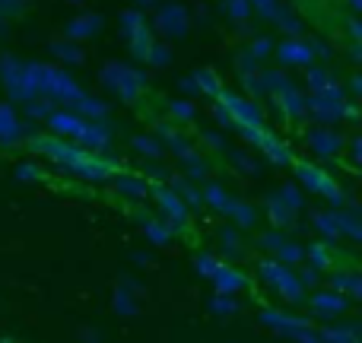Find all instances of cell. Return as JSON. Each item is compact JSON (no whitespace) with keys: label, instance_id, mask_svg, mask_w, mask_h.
Returning a JSON list of instances; mask_svg holds the SVG:
<instances>
[{"label":"cell","instance_id":"6da1fadb","mask_svg":"<svg viewBox=\"0 0 362 343\" xmlns=\"http://www.w3.org/2000/svg\"><path fill=\"white\" fill-rule=\"evenodd\" d=\"M25 144H29L32 153L51 159L54 165H64V169H70L86 181H112L115 175L121 172L118 163L99 156L95 150H86V146H80L76 140L57 137V134H35V137H29Z\"/></svg>","mask_w":362,"mask_h":343},{"label":"cell","instance_id":"7a4b0ae2","mask_svg":"<svg viewBox=\"0 0 362 343\" xmlns=\"http://www.w3.org/2000/svg\"><path fill=\"white\" fill-rule=\"evenodd\" d=\"M25 80H29V89H32V99L42 95V99H51L54 105H64V108H74L83 102V89L74 83V76L67 70L54 67V64H42V61H25Z\"/></svg>","mask_w":362,"mask_h":343},{"label":"cell","instance_id":"3957f363","mask_svg":"<svg viewBox=\"0 0 362 343\" xmlns=\"http://www.w3.org/2000/svg\"><path fill=\"white\" fill-rule=\"evenodd\" d=\"M102 83L127 105H137L146 93V76L140 70H134L131 64H121V61H112L102 67Z\"/></svg>","mask_w":362,"mask_h":343},{"label":"cell","instance_id":"277c9868","mask_svg":"<svg viewBox=\"0 0 362 343\" xmlns=\"http://www.w3.org/2000/svg\"><path fill=\"white\" fill-rule=\"evenodd\" d=\"M293 172H296V178L302 181L305 187H312L315 194H321V197H327V204H334V207H344L346 200V191L337 185V178H334L331 172H325L321 165H315V163H308V159H296L293 156Z\"/></svg>","mask_w":362,"mask_h":343},{"label":"cell","instance_id":"5b68a950","mask_svg":"<svg viewBox=\"0 0 362 343\" xmlns=\"http://www.w3.org/2000/svg\"><path fill=\"white\" fill-rule=\"evenodd\" d=\"M344 102L346 93L337 83H327L325 89H315L305 99V115H312L318 124H334V121H344Z\"/></svg>","mask_w":362,"mask_h":343},{"label":"cell","instance_id":"8992f818","mask_svg":"<svg viewBox=\"0 0 362 343\" xmlns=\"http://www.w3.org/2000/svg\"><path fill=\"white\" fill-rule=\"evenodd\" d=\"M257 274H261L264 283L280 293V299L286 302H302L305 299V286H302L299 274H293L289 264H280V261H257Z\"/></svg>","mask_w":362,"mask_h":343},{"label":"cell","instance_id":"52a82bcc","mask_svg":"<svg viewBox=\"0 0 362 343\" xmlns=\"http://www.w3.org/2000/svg\"><path fill=\"white\" fill-rule=\"evenodd\" d=\"M261 325L270 331H280L293 340H318V331H312L315 321L312 318H299V315H286L276 308H261Z\"/></svg>","mask_w":362,"mask_h":343},{"label":"cell","instance_id":"ba28073f","mask_svg":"<svg viewBox=\"0 0 362 343\" xmlns=\"http://www.w3.org/2000/svg\"><path fill=\"white\" fill-rule=\"evenodd\" d=\"M238 134H242V137L248 140V144L255 146V150H261L274 165H289V163H293V150H289V146L283 144V140L276 137V134H270V131H267V124L238 127Z\"/></svg>","mask_w":362,"mask_h":343},{"label":"cell","instance_id":"9c48e42d","mask_svg":"<svg viewBox=\"0 0 362 343\" xmlns=\"http://www.w3.org/2000/svg\"><path fill=\"white\" fill-rule=\"evenodd\" d=\"M121 32H124V38H127V45H131L134 57H137V61H144L146 51H150V45L156 42L153 25L144 19V10H124V13H121Z\"/></svg>","mask_w":362,"mask_h":343},{"label":"cell","instance_id":"30bf717a","mask_svg":"<svg viewBox=\"0 0 362 343\" xmlns=\"http://www.w3.org/2000/svg\"><path fill=\"white\" fill-rule=\"evenodd\" d=\"M153 29L163 38H185L191 32V13L181 4H156V16H153Z\"/></svg>","mask_w":362,"mask_h":343},{"label":"cell","instance_id":"8fae6325","mask_svg":"<svg viewBox=\"0 0 362 343\" xmlns=\"http://www.w3.org/2000/svg\"><path fill=\"white\" fill-rule=\"evenodd\" d=\"M0 83L6 86L10 102H19V105H23L25 99H32L29 80H25V61H19V57H13V54L0 57Z\"/></svg>","mask_w":362,"mask_h":343},{"label":"cell","instance_id":"7c38bea8","mask_svg":"<svg viewBox=\"0 0 362 343\" xmlns=\"http://www.w3.org/2000/svg\"><path fill=\"white\" fill-rule=\"evenodd\" d=\"M150 194L156 197L159 210L165 213L172 232H185L187 229V207H185V200H181L178 194L172 191V187H165V185H150Z\"/></svg>","mask_w":362,"mask_h":343},{"label":"cell","instance_id":"4fadbf2b","mask_svg":"<svg viewBox=\"0 0 362 343\" xmlns=\"http://www.w3.org/2000/svg\"><path fill=\"white\" fill-rule=\"evenodd\" d=\"M274 54L280 57V64H286V67H308V64L315 61V45L299 35H289L286 42L274 45Z\"/></svg>","mask_w":362,"mask_h":343},{"label":"cell","instance_id":"5bb4252c","mask_svg":"<svg viewBox=\"0 0 362 343\" xmlns=\"http://www.w3.org/2000/svg\"><path fill=\"white\" fill-rule=\"evenodd\" d=\"M48 131L57 134V137H67V140H76V134L83 131V124H86V118L83 115H76L74 108H54V112L48 115Z\"/></svg>","mask_w":362,"mask_h":343},{"label":"cell","instance_id":"9a60e30c","mask_svg":"<svg viewBox=\"0 0 362 343\" xmlns=\"http://www.w3.org/2000/svg\"><path fill=\"white\" fill-rule=\"evenodd\" d=\"M210 283H213V289H216V293H232V296L251 286L248 277H245L242 270L229 267V264H216V270L210 274Z\"/></svg>","mask_w":362,"mask_h":343},{"label":"cell","instance_id":"2e32d148","mask_svg":"<svg viewBox=\"0 0 362 343\" xmlns=\"http://www.w3.org/2000/svg\"><path fill=\"white\" fill-rule=\"evenodd\" d=\"M270 102H274L276 108H280V115L286 121H299V118H305V95L299 93V89L289 83L286 89H280V93H274L270 95Z\"/></svg>","mask_w":362,"mask_h":343},{"label":"cell","instance_id":"e0dca14e","mask_svg":"<svg viewBox=\"0 0 362 343\" xmlns=\"http://www.w3.org/2000/svg\"><path fill=\"white\" fill-rule=\"evenodd\" d=\"M308 146H312L318 156H340L344 146H346V140L340 137L337 131H331L327 124H321V127H315V131L308 134Z\"/></svg>","mask_w":362,"mask_h":343},{"label":"cell","instance_id":"ac0fdd59","mask_svg":"<svg viewBox=\"0 0 362 343\" xmlns=\"http://www.w3.org/2000/svg\"><path fill=\"white\" fill-rule=\"evenodd\" d=\"M102 25H105L102 13H80V16H74L67 23V38L70 42H86V38L99 35Z\"/></svg>","mask_w":362,"mask_h":343},{"label":"cell","instance_id":"d6986e66","mask_svg":"<svg viewBox=\"0 0 362 343\" xmlns=\"http://www.w3.org/2000/svg\"><path fill=\"white\" fill-rule=\"evenodd\" d=\"M308 306H312V312L325 315V318H334V315H344L346 308H350V299H346L344 293H337V289H327V293H312Z\"/></svg>","mask_w":362,"mask_h":343},{"label":"cell","instance_id":"ffe728a7","mask_svg":"<svg viewBox=\"0 0 362 343\" xmlns=\"http://www.w3.org/2000/svg\"><path fill=\"white\" fill-rule=\"evenodd\" d=\"M76 144L80 146H86V150H105L108 144H112V134H108V127L102 124V121H89L86 118V124H83V131L76 134Z\"/></svg>","mask_w":362,"mask_h":343},{"label":"cell","instance_id":"44dd1931","mask_svg":"<svg viewBox=\"0 0 362 343\" xmlns=\"http://www.w3.org/2000/svg\"><path fill=\"white\" fill-rule=\"evenodd\" d=\"M16 140H23V121L10 102H0V144H16Z\"/></svg>","mask_w":362,"mask_h":343},{"label":"cell","instance_id":"7402d4cb","mask_svg":"<svg viewBox=\"0 0 362 343\" xmlns=\"http://www.w3.org/2000/svg\"><path fill=\"white\" fill-rule=\"evenodd\" d=\"M112 181H115V187H118L121 194H127V197H137V200L150 197V181H146L144 175H131V172L121 169Z\"/></svg>","mask_w":362,"mask_h":343},{"label":"cell","instance_id":"603a6c76","mask_svg":"<svg viewBox=\"0 0 362 343\" xmlns=\"http://www.w3.org/2000/svg\"><path fill=\"white\" fill-rule=\"evenodd\" d=\"M331 289H337V293H344L350 302H356V299H362V277L356 270H334Z\"/></svg>","mask_w":362,"mask_h":343},{"label":"cell","instance_id":"cb8c5ba5","mask_svg":"<svg viewBox=\"0 0 362 343\" xmlns=\"http://www.w3.org/2000/svg\"><path fill=\"white\" fill-rule=\"evenodd\" d=\"M267 219H270V226L274 229H296V213L289 210V207H283L276 197H270L267 200Z\"/></svg>","mask_w":362,"mask_h":343},{"label":"cell","instance_id":"d4e9b609","mask_svg":"<svg viewBox=\"0 0 362 343\" xmlns=\"http://www.w3.org/2000/svg\"><path fill=\"white\" fill-rule=\"evenodd\" d=\"M191 80H194V86H197V93H200V95H210V99H216L219 89H223V83H219L216 70H210V67H197Z\"/></svg>","mask_w":362,"mask_h":343},{"label":"cell","instance_id":"484cf974","mask_svg":"<svg viewBox=\"0 0 362 343\" xmlns=\"http://www.w3.org/2000/svg\"><path fill=\"white\" fill-rule=\"evenodd\" d=\"M200 197H204V204H210L216 213H223V216L229 213L232 200H235L229 191H226V187H219V185H206L204 191H200Z\"/></svg>","mask_w":362,"mask_h":343},{"label":"cell","instance_id":"4316f807","mask_svg":"<svg viewBox=\"0 0 362 343\" xmlns=\"http://www.w3.org/2000/svg\"><path fill=\"white\" fill-rule=\"evenodd\" d=\"M305 255L312 257V264L318 270H331L334 264H337V251H331V245H327V242H312L305 248Z\"/></svg>","mask_w":362,"mask_h":343},{"label":"cell","instance_id":"83f0119b","mask_svg":"<svg viewBox=\"0 0 362 343\" xmlns=\"http://www.w3.org/2000/svg\"><path fill=\"white\" fill-rule=\"evenodd\" d=\"M226 216L235 219L238 229H251V226L257 223V210L248 204V200H232V207H229V213H226Z\"/></svg>","mask_w":362,"mask_h":343},{"label":"cell","instance_id":"f1b7e54d","mask_svg":"<svg viewBox=\"0 0 362 343\" xmlns=\"http://www.w3.org/2000/svg\"><path fill=\"white\" fill-rule=\"evenodd\" d=\"M51 51H54V57L57 61H64V64H83L86 61V54H83V48H80V42H51Z\"/></svg>","mask_w":362,"mask_h":343},{"label":"cell","instance_id":"f546056e","mask_svg":"<svg viewBox=\"0 0 362 343\" xmlns=\"http://www.w3.org/2000/svg\"><path fill=\"white\" fill-rule=\"evenodd\" d=\"M257 83H261L264 95H274V93H280V89H286L293 80H289L283 70H261V74H257Z\"/></svg>","mask_w":362,"mask_h":343},{"label":"cell","instance_id":"4dcf8cb0","mask_svg":"<svg viewBox=\"0 0 362 343\" xmlns=\"http://www.w3.org/2000/svg\"><path fill=\"white\" fill-rule=\"evenodd\" d=\"M312 223L318 226V232L327 238V242H337V238H340L337 213H331V210H315V213H312Z\"/></svg>","mask_w":362,"mask_h":343},{"label":"cell","instance_id":"1f68e13d","mask_svg":"<svg viewBox=\"0 0 362 343\" xmlns=\"http://www.w3.org/2000/svg\"><path fill=\"white\" fill-rule=\"evenodd\" d=\"M337 229H340V236H346V238H353V242H359V238H362L359 213H356V210H337Z\"/></svg>","mask_w":362,"mask_h":343},{"label":"cell","instance_id":"d6a6232c","mask_svg":"<svg viewBox=\"0 0 362 343\" xmlns=\"http://www.w3.org/2000/svg\"><path fill=\"white\" fill-rule=\"evenodd\" d=\"M144 232H146V238H150L153 245H169L172 236H175L172 226H169V219H146Z\"/></svg>","mask_w":362,"mask_h":343},{"label":"cell","instance_id":"836d02e7","mask_svg":"<svg viewBox=\"0 0 362 343\" xmlns=\"http://www.w3.org/2000/svg\"><path fill=\"white\" fill-rule=\"evenodd\" d=\"M115 312H118V315H137L140 312L137 302H134V286L127 280L115 289Z\"/></svg>","mask_w":362,"mask_h":343},{"label":"cell","instance_id":"e575fe53","mask_svg":"<svg viewBox=\"0 0 362 343\" xmlns=\"http://www.w3.org/2000/svg\"><path fill=\"white\" fill-rule=\"evenodd\" d=\"M76 115H83V118H89V121H105L108 118V105L105 102H99V99H93V95H83V102L76 105Z\"/></svg>","mask_w":362,"mask_h":343},{"label":"cell","instance_id":"d590c367","mask_svg":"<svg viewBox=\"0 0 362 343\" xmlns=\"http://www.w3.org/2000/svg\"><path fill=\"white\" fill-rule=\"evenodd\" d=\"M131 146L137 153H144V156H150V159H159L165 153V146H163V140L159 137H150V134H137V137L131 140Z\"/></svg>","mask_w":362,"mask_h":343},{"label":"cell","instance_id":"8d00e7d4","mask_svg":"<svg viewBox=\"0 0 362 343\" xmlns=\"http://www.w3.org/2000/svg\"><path fill=\"white\" fill-rule=\"evenodd\" d=\"M169 187L178 194L181 200H185V207H200V204H204V197H200V191H197V187H194V185H187V181L172 178V181H169Z\"/></svg>","mask_w":362,"mask_h":343},{"label":"cell","instance_id":"74e56055","mask_svg":"<svg viewBox=\"0 0 362 343\" xmlns=\"http://www.w3.org/2000/svg\"><path fill=\"white\" fill-rule=\"evenodd\" d=\"M274 255H276V261H280V264H289V267H293V264H302V261H305V251H302L296 242H286V238L280 242V248H276Z\"/></svg>","mask_w":362,"mask_h":343},{"label":"cell","instance_id":"f35d334b","mask_svg":"<svg viewBox=\"0 0 362 343\" xmlns=\"http://www.w3.org/2000/svg\"><path fill=\"white\" fill-rule=\"evenodd\" d=\"M359 325H346V327H325V331H318L321 340H340V343H356L359 340Z\"/></svg>","mask_w":362,"mask_h":343},{"label":"cell","instance_id":"ab89813d","mask_svg":"<svg viewBox=\"0 0 362 343\" xmlns=\"http://www.w3.org/2000/svg\"><path fill=\"white\" fill-rule=\"evenodd\" d=\"M144 61L153 64V67H169V64H172V48L165 42H153Z\"/></svg>","mask_w":362,"mask_h":343},{"label":"cell","instance_id":"60d3db41","mask_svg":"<svg viewBox=\"0 0 362 343\" xmlns=\"http://www.w3.org/2000/svg\"><path fill=\"white\" fill-rule=\"evenodd\" d=\"M274 197L280 200L283 207H289V210H293V213H299L302 207H305V200H302V194H299V187H296V185H283L280 191L274 194Z\"/></svg>","mask_w":362,"mask_h":343},{"label":"cell","instance_id":"b9f144b4","mask_svg":"<svg viewBox=\"0 0 362 343\" xmlns=\"http://www.w3.org/2000/svg\"><path fill=\"white\" fill-rule=\"evenodd\" d=\"M274 23L280 25L286 35H302V23L296 19V13H289V10H283V6H276V13H274Z\"/></svg>","mask_w":362,"mask_h":343},{"label":"cell","instance_id":"7bdbcfd3","mask_svg":"<svg viewBox=\"0 0 362 343\" xmlns=\"http://www.w3.org/2000/svg\"><path fill=\"white\" fill-rule=\"evenodd\" d=\"M210 312H213V315H235V312H238L235 296H232V293H216V296L210 299Z\"/></svg>","mask_w":362,"mask_h":343},{"label":"cell","instance_id":"ee69618b","mask_svg":"<svg viewBox=\"0 0 362 343\" xmlns=\"http://www.w3.org/2000/svg\"><path fill=\"white\" fill-rule=\"evenodd\" d=\"M169 115L175 118L172 124H185V121L194 118V102L191 99H172L169 102Z\"/></svg>","mask_w":362,"mask_h":343},{"label":"cell","instance_id":"f6af8a7d","mask_svg":"<svg viewBox=\"0 0 362 343\" xmlns=\"http://www.w3.org/2000/svg\"><path fill=\"white\" fill-rule=\"evenodd\" d=\"M219 245H223V251H229V255H232V251L238 255V251L245 248V245H242V236H238L235 226H223V229H219Z\"/></svg>","mask_w":362,"mask_h":343},{"label":"cell","instance_id":"bcb514c9","mask_svg":"<svg viewBox=\"0 0 362 343\" xmlns=\"http://www.w3.org/2000/svg\"><path fill=\"white\" fill-rule=\"evenodd\" d=\"M334 76H331V70H325V67H312V64H308V74H305V83H308V89H325L327 83H331Z\"/></svg>","mask_w":362,"mask_h":343},{"label":"cell","instance_id":"7dc6e473","mask_svg":"<svg viewBox=\"0 0 362 343\" xmlns=\"http://www.w3.org/2000/svg\"><path fill=\"white\" fill-rule=\"evenodd\" d=\"M226 10H229V16L235 19V23H248V16H251L248 0H226Z\"/></svg>","mask_w":362,"mask_h":343},{"label":"cell","instance_id":"c3c4849f","mask_svg":"<svg viewBox=\"0 0 362 343\" xmlns=\"http://www.w3.org/2000/svg\"><path fill=\"white\" fill-rule=\"evenodd\" d=\"M248 54L255 57L257 64H261L264 57L274 54V42H270V38H264V35H261V38H255V42H251V48H248Z\"/></svg>","mask_w":362,"mask_h":343},{"label":"cell","instance_id":"681fc988","mask_svg":"<svg viewBox=\"0 0 362 343\" xmlns=\"http://www.w3.org/2000/svg\"><path fill=\"white\" fill-rule=\"evenodd\" d=\"M216 257H213V255H197V257H194V267H197L200 270V277H206V280H210V274H213V270H216Z\"/></svg>","mask_w":362,"mask_h":343},{"label":"cell","instance_id":"f907efd6","mask_svg":"<svg viewBox=\"0 0 362 343\" xmlns=\"http://www.w3.org/2000/svg\"><path fill=\"white\" fill-rule=\"evenodd\" d=\"M283 238H286V236H283V229H274V232H264V236L257 238V245H261V248H267V251H276Z\"/></svg>","mask_w":362,"mask_h":343},{"label":"cell","instance_id":"816d5d0a","mask_svg":"<svg viewBox=\"0 0 362 343\" xmlns=\"http://www.w3.org/2000/svg\"><path fill=\"white\" fill-rule=\"evenodd\" d=\"M251 4V10H257L264 19H274V13H276V6H280V0H248Z\"/></svg>","mask_w":362,"mask_h":343},{"label":"cell","instance_id":"f5cc1de1","mask_svg":"<svg viewBox=\"0 0 362 343\" xmlns=\"http://www.w3.org/2000/svg\"><path fill=\"white\" fill-rule=\"evenodd\" d=\"M16 178L19 181H38V178H42V169H38V165H32V163H23L16 169Z\"/></svg>","mask_w":362,"mask_h":343},{"label":"cell","instance_id":"db71d44e","mask_svg":"<svg viewBox=\"0 0 362 343\" xmlns=\"http://www.w3.org/2000/svg\"><path fill=\"white\" fill-rule=\"evenodd\" d=\"M318 274H321V270L318 267H315V264H312V267H305V270H302V274H299V280H302V286H318Z\"/></svg>","mask_w":362,"mask_h":343},{"label":"cell","instance_id":"11a10c76","mask_svg":"<svg viewBox=\"0 0 362 343\" xmlns=\"http://www.w3.org/2000/svg\"><path fill=\"white\" fill-rule=\"evenodd\" d=\"M213 115H216L219 127H226V131H232V115H229V112H226V108H223V105H219V102H216V105H213Z\"/></svg>","mask_w":362,"mask_h":343},{"label":"cell","instance_id":"9f6ffc18","mask_svg":"<svg viewBox=\"0 0 362 343\" xmlns=\"http://www.w3.org/2000/svg\"><path fill=\"white\" fill-rule=\"evenodd\" d=\"M232 163H235L238 165V169H242V172H255V159H248V156H242V153H232Z\"/></svg>","mask_w":362,"mask_h":343},{"label":"cell","instance_id":"6f0895ef","mask_svg":"<svg viewBox=\"0 0 362 343\" xmlns=\"http://www.w3.org/2000/svg\"><path fill=\"white\" fill-rule=\"evenodd\" d=\"M346 29H350V38H353V42H362V25H359L356 16L346 19Z\"/></svg>","mask_w":362,"mask_h":343},{"label":"cell","instance_id":"680465c9","mask_svg":"<svg viewBox=\"0 0 362 343\" xmlns=\"http://www.w3.org/2000/svg\"><path fill=\"white\" fill-rule=\"evenodd\" d=\"M359 93H362V76L356 74V76H353V80H350V95H353V99H356Z\"/></svg>","mask_w":362,"mask_h":343},{"label":"cell","instance_id":"91938a15","mask_svg":"<svg viewBox=\"0 0 362 343\" xmlns=\"http://www.w3.org/2000/svg\"><path fill=\"white\" fill-rule=\"evenodd\" d=\"M206 146H216V150H223V137H219V134H206Z\"/></svg>","mask_w":362,"mask_h":343},{"label":"cell","instance_id":"94428289","mask_svg":"<svg viewBox=\"0 0 362 343\" xmlns=\"http://www.w3.org/2000/svg\"><path fill=\"white\" fill-rule=\"evenodd\" d=\"M159 0H137V10H150V6H156Z\"/></svg>","mask_w":362,"mask_h":343},{"label":"cell","instance_id":"6125c7cd","mask_svg":"<svg viewBox=\"0 0 362 343\" xmlns=\"http://www.w3.org/2000/svg\"><path fill=\"white\" fill-rule=\"evenodd\" d=\"M181 89H187V93H197V86H194V80H181Z\"/></svg>","mask_w":362,"mask_h":343},{"label":"cell","instance_id":"be15d7a7","mask_svg":"<svg viewBox=\"0 0 362 343\" xmlns=\"http://www.w3.org/2000/svg\"><path fill=\"white\" fill-rule=\"evenodd\" d=\"M350 6H353V10H359V6H362V0H350Z\"/></svg>","mask_w":362,"mask_h":343},{"label":"cell","instance_id":"e7e4bbea","mask_svg":"<svg viewBox=\"0 0 362 343\" xmlns=\"http://www.w3.org/2000/svg\"><path fill=\"white\" fill-rule=\"evenodd\" d=\"M70 4H86V0H70Z\"/></svg>","mask_w":362,"mask_h":343}]
</instances>
